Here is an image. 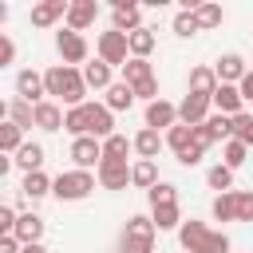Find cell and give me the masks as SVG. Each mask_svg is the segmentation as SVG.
<instances>
[{"mask_svg":"<svg viewBox=\"0 0 253 253\" xmlns=\"http://www.w3.org/2000/svg\"><path fill=\"white\" fill-rule=\"evenodd\" d=\"M43 83H47V95H55L59 103H67V111L87 103V79H83V71H79V67L55 63V67H47V71H43Z\"/></svg>","mask_w":253,"mask_h":253,"instance_id":"obj_1","label":"cell"},{"mask_svg":"<svg viewBox=\"0 0 253 253\" xmlns=\"http://www.w3.org/2000/svg\"><path fill=\"white\" fill-rule=\"evenodd\" d=\"M178 241H182L186 253H229V237L221 229H210L206 221H194V217L182 221Z\"/></svg>","mask_w":253,"mask_h":253,"instance_id":"obj_2","label":"cell"},{"mask_svg":"<svg viewBox=\"0 0 253 253\" xmlns=\"http://www.w3.org/2000/svg\"><path fill=\"white\" fill-rule=\"evenodd\" d=\"M95 174L91 170H63L55 182H51V194L59 198V202H83L91 190H95Z\"/></svg>","mask_w":253,"mask_h":253,"instance_id":"obj_3","label":"cell"},{"mask_svg":"<svg viewBox=\"0 0 253 253\" xmlns=\"http://www.w3.org/2000/svg\"><path fill=\"white\" fill-rule=\"evenodd\" d=\"M154 237H158L154 221L138 213V217H130L126 229H123V253H150V249H154Z\"/></svg>","mask_w":253,"mask_h":253,"instance_id":"obj_4","label":"cell"},{"mask_svg":"<svg viewBox=\"0 0 253 253\" xmlns=\"http://www.w3.org/2000/svg\"><path fill=\"white\" fill-rule=\"evenodd\" d=\"M99 59L103 63H111V67H126V59H130V43H126V36L123 32H103L99 36Z\"/></svg>","mask_w":253,"mask_h":253,"instance_id":"obj_5","label":"cell"},{"mask_svg":"<svg viewBox=\"0 0 253 253\" xmlns=\"http://www.w3.org/2000/svg\"><path fill=\"white\" fill-rule=\"evenodd\" d=\"M55 47H59V55H63V63H67V67H75V63H83V67H87V40H83V32L63 28V32L55 36Z\"/></svg>","mask_w":253,"mask_h":253,"instance_id":"obj_6","label":"cell"},{"mask_svg":"<svg viewBox=\"0 0 253 253\" xmlns=\"http://www.w3.org/2000/svg\"><path fill=\"white\" fill-rule=\"evenodd\" d=\"M87 111V134L91 138H111L115 134V111H107V103H83Z\"/></svg>","mask_w":253,"mask_h":253,"instance_id":"obj_7","label":"cell"},{"mask_svg":"<svg viewBox=\"0 0 253 253\" xmlns=\"http://www.w3.org/2000/svg\"><path fill=\"white\" fill-rule=\"evenodd\" d=\"M95 178H99L103 190H126V182H130V166L119 162V158H103L99 170H95Z\"/></svg>","mask_w":253,"mask_h":253,"instance_id":"obj_8","label":"cell"},{"mask_svg":"<svg viewBox=\"0 0 253 253\" xmlns=\"http://www.w3.org/2000/svg\"><path fill=\"white\" fill-rule=\"evenodd\" d=\"M210 107H213V99H206V95H186V99L178 103V123L202 126V123L210 119Z\"/></svg>","mask_w":253,"mask_h":253,"instance_id":"obj_9","label":"cell"},{"mask_svg":"<svg viewBox=\"0 0 253 253\" xmlns=\"http://www.w3.org/2000/svg\"><path fill=\"white\" fill-rule=\"evenodd\" d=\"M71 162H75V170H99V162H103V142L99 138H75L71 142Z\"/></svg>","mask_w":253,"mask_h":253,"instance_id":"obj_10","label":"cell"},{"mask_svg":"<svg viewBox=\"0 0 253 253\" xmlns=\"http://www.w3.org/2000/svg\"><path fill=\"white\" fill-rule=\"evenodd\" d=\"M16 95H20L24 103L40 107V103H43V95H47L43 75H40V71H20V75H16Z\"/></svg>","mask_w":253,"mask_h":253,"instance_id":"obj_11","label":"cell"},{"mask_svg":"<svg viewBox=\"0 0 253 253\" xmlns=\"http://www.w3.org/2000/svg\"><path fill=\"white\" fill-rule=\"evenodd\" d=\"M146 126H150V130H170V126H178V107L166 103V99L146 103Z\"/></svg>","mask_w":253,"mask_h":253,"instance_id":"obj_12","label":"cell"},{"mask_svg":"<svg viewBox=\"0 0 253 253\" xmlns=\"http://www.w3.org/2000/svg\"><path fill=\"white\" fill-rule=\"evenodd\" d=\"M95 16H99V4H95V0H71V8H67V28H71V32H87V28L95 24Z\"/></svg>","mask_w":253,"mask_h":253,"instance_id":"obj_13","label":"cell"},{"mask_svg":"<svg viewBox=\"0 0 253 253\" xmlns=\"http://www.w3.org/2000/svg\"><path fill=\"white\" fill-rule=\"evenodd\" d=\"M138 28H142V8L130 4V0H115V32L130 36V32H138Z\"/></svg>","mask_w":253,"mask_h":253,"instance_id":"obj_14","label":"cell"},{"mask_svg":"<svg viewBox=\"0 0 253 253\" xmlns=\"http://www.w3.org/2000/svg\"><path fill=\"white\" fill-rule=\"evenodd\" d=\"M213 71H217V83H233V87H237V83L245 79L249 67H245V59H241L237 51H225V55L213 63Z\"/></svg>","mask_w":253,"mask_h":253,"instance_id":"obj_15","label":"cell"},{"mask_svg":"<svg viewBox=\"0 0 253 253\" xmlns=\"http://www.w3.org/2000/svg\"><path fill=\"white\" fill-rule=\"evenodd\" d=\"M67 0H43V4H36L32 8V24L36 28H51L55 20H67Z\"/></svg>","mask_w":253,"mask_h":253,"instance_id":"obj_16","label":"cell"},{"mask_svg":"<svg viewBox=\"0 0 253 253\" xmlns=\"http://www.w3.org/2000/svg\"><path fill=\"white\" fill-rule=\"evenodd\" d=\"M241 87H233V83H221L217 91H213V107H217V115H229V119H237L241 115Z\"/></svg>","mask_w":253,"mask_h":253,"instance_id":"obj_17","label":"cell"},{"mask_svg":"<svg viewBox=\"0 0 253 253\" xmlns=\"http://www.w3.org/2000/svg\"><path fill=\"white\" fill-rule=\"evenodd\" d=\"M162 146H166L162 130H150V126H142V130L134 134V154H138V158H146V162H154Z\"/></svg>","mask_w":253,"mask_h":253,"instance_id":"obj_18","label":"cell"},{"mask_svg":"<svg viewBox=\"0 0 253 253\" xmlns=\"http://www.w3.org/2000/svg\"><path fill=\"white\" fill-rule=\"evenodd\" d=\"M217 87H221V83H217V71H213V67H194V71H190V95L213 99Z\"/></svg>","mask_w":253,"mask_h":253,"instance_id":"obj_19","label":"cell"},{"mask_svg":"<svg viewBox=\"0 0 253 253\" xmlns=\"http://www.w3.org/2000/svg\"><path fill=\"white\" fill-rule=\"evenodd\" d=\"M51 182H55V178H47L43 170H36V174H24V182H20V194H24L28 202H40L43 194H51Z\"/></svg>","mask_w":253,"mask_h":253,"instance_id":"obj_20","label":"cell"},{"mask_svg":"<svg viewBox=\"0 0 253 253\" xmlns=\"http://www.w3.org/2000/svg\"><path fill=\"white\" fill-rule=\"evenodd\" d=\"M103 103H107V111H130L134 107V87L130 83H111Z\"/></svg>","mask_w":253,"mask_h":253,"instance_id":"obj_21","label":"cell"},{"mask_svg":"<svg viewBox=\"0 0 253 253\" xmlns=\"http://www.w3.org/2000/svg\"><path fill=\"white\" fill-rule=\"evenodd\" d=\"M12 162H16L24 174H36V170L43 166V146H40V142H24V146L16 150V158H12Z\"/></svg>","mask_w":253,"mask_h":253,"instance_id":"obj_22","label":"cell"},{"mask_svg":"<svg viewBox=\"0 0 253 253\" xmlns=\"http://www.w3.org/2000/svg\"><path fill=\"white\" fill-rule=\"evenodd\" d=\"M130 186H138V190H154L158 186V166L154 162H146V158H138L134 166H130Z\"/></svg>","mask_w":253,"mask_h":253,"instance_id":"obj_23","label":"cell"},{"mask_svg":"<svg viewBox=\"0 0 253 253\" xmlns=\"http://www.w3.org/2000/svg\"><path fill=\"white\" fill-rule=\"evenodd\" d=\"M16 237H20L24 245H36V241L43 237V217H40V213H20V221H16Z\"/></svg>","mask_w":253,"mask_h":253,"instance_id":"obj_24","label":"cell"},{"mask_svg":"<svg viewBox=\"0 0 253 253\" xmlns=\"http://www.w3.org/2000/svg\"><path fill=\"white\" fill-rule=\"evenodd\" d=\"M150 221H154L158 233H166V229H182V210H178V202H174V206H154Z\"/></svg>","mask_w":253,"mask_h":253,"instance_id":"obj_25","label":"cell"},{"mask_svg":"<svg viewBox=\"0 0 253 253\" xmlns=\"http://www.w3.org/2000/svg\"><path fill=\"white\" fill-rule=\"evenodd\" d=\"M126 43H130V59H146V55L154 51V32L142 24L138 32H130V36H126Z\"/></svg>","mask_w":253,"mask_h":253,"instance_id":"obj_26","label":"cell"},{"mask_svg":"<svg viewBox=\"0 0 253 253\" xmlns=\"http://www.w3.org/2000/svg\"><path fill=\"white\" fill-rule=\"evenodd\" d=\"M83 79H87V87H95V91H107L115 79H111V63H103V59H95V63H87L83 67Z\"/></svg>","mask_w":253,"mask_h":253,"instance_id":"obj_27","label":"cell"},{"mask_svg":"<svg viewBox=\"0 0 253 253\" xmlns=\"http://www.w3.org/2000/svg\"><path fill=\"white\" fill-rule=\"evenodd\" d=\"M36 126H40V130H59V126H63V111H59L51 99H43V103L36 107Z\"/></svg>","mask_w":253,"mask_h":253,"instance_id":"obj_28","label":"cell"},{"mask_svg":"<svg viewBox=\"0 0 253 253\" xmlns=\"http://www.w3.org/2000/svg\"><path fill=\"white\" fill-rule=\"evenodd\" d=\"M146 79H154V67H150L146 59H126V67H123V83L138 87V83H146Z\"/></svg>","mask_w":253,"mask_h":253,"instance_id":"obj_29","label":"cell"},{"mask_svg":"<svg viewBox=\"0 0 253 253\" xmlns=\"http://www.w3.org/2000/svg\"><path fill=\"white\" fill-rule=\"evenodd\" d=\"M4 115H8V123H16V126H36V107H32V103H24V99L8 103V107H4Z\"/></svg>","mask_w":253,"mask_h":253,"instance_id":"obj_30","label":"cell"},{"mask_svg":"<svg viewBox=\"0 0 253 253\" xmlns=\"http://www.w3.org/2000/svg\"><path fill=\"white\" fill-rule=\"evenodd\" d=\"M24 146V126H16V123H4L0 126V150L8 154V158H16V150Z\"/></svg>","mask_w":253,"mask_h":253,"instance_id":"obj_31","label":"cell"},{"mask_svg":"<svg viewBox=\"0 0 253 253\" xmlns=\"http://www.w3.org/2000/svg\"><path fill=\"white\" fill-rule=\"evenodd\" d=\"M130 150H134V138H126V134H111V138H103V158H119V162H126Z\"/></svg>","mask_w":253,"mask_h":253,"instance_id":"obj_32","label":"cell"},{"mask_svg":"<svg viewBox=\"0 0 253 253\" xmlns=\"http://www.w3.org/2000/svg\"><path fill=\"white\" fill-rule=\"evenodd\" d=\"M206 182H210V190L229 194V190H233V170H229L225 162H217V166H210V170H206Z\"/></svg>","mask_w":253,"mask_h":253,"instance_id":"obj_33","label":"cell"},{"mask_svg":"<svg viewBox=\"0 0 253 253\" xmlns=\"http://www.w3.org/2000/svg\"><path fill=\"white\" fill-rule=\"evenodd\" d=\"M63 130L75 134V138H91V134H87V111H83V107L63 111Z\"/></svg>","mask_w":253,"mask_h":253,"instance_id":"obj_34","label":"cell"},{"mask_svg":"<svg viewBox=\"0 0 253 253\" xmlns=\"http://www.w3.org/2000/svg\"><path fill=\"white\" fill-rule=\"evenodd\" d=\"M166 146H170L174 154H182L186 146H194V126H186V123L170 126V130H166Z\"/></svg>","mask_w":253,"mask_h":253,"instance_id":"obj_35","label":"cell"},{"mask_svg":"<svg viewBox=\"0 0 253 253\" xmlns=\"http://www.w3.org/2000/svg\"><path fill=\"white\" fill-rule=\"evenodd\" d=\"M194 16H198V28H202V32H210V28H217V24L225 20L221 4H198V8H194Z\"/></svg>","mask_w":253,"mask_h":253,"instance_id":"obj_36","label":"cell"},{"mask_svg":"<svg viewBox=\"0 0 253 253\" xmlns=\"http://www.w3.org/2000/svg\"><path fill=\"white\" fill-rule=\"evenodd\" d=\"M206 130L213 134V142H229L233 138V119L229 115H210L206 119Z\"/></svg>","mask_w":253,"mask_h":253,"instance_id":"obj_37","label":"cell"},{"mask_svg":"<svg viewBox=\"0 0 253 253\" xmlns=\"http://www.w3.org/2000/svg\"><path fill=\"white\" fill-rule=\"evenodd\" d=\"M245 158H249V146H245V142H237V138H229V142L221 146V162H225L229 170H237V166H245Z\"/></svg>","mask_w":253,"mask_h":253,"instance_id":"obj_38","label":"cell"},{"mask_svg":"<svg viewBox=\"0 0 253 253\" xmlns=\"http://www.w3.org/2000/svg\"><path fill=\"white\" fill-rule=\"evenodd\" d=\"M213 217L217 221H237V198H233V190L213 198Z\"/></svg>","mask_w":253,"mask_h":253,"instance_id":"obj_39","label":"cell"},{"mask_svg":"<svg viewBox=\"0 0 253 253\" xmlns=\"http://www.w3.org/2000/svg\"><path fill=\"white\" fill-rule=\"evenodd\" d=\"M146 198H150V210H154V206H174V202H178V186H170V182H158V186H154Z\"/></svg>","mask_w":253,"mask_h":253,"instance_id":"obj_40","label":"cell"},{"mask_svg":"<svg viewBox=\"0 0 253 253\" xmlns=\"http://www.w3.org/2000/svg\"><path fill=\"white\" fill-rule=\"evenodd\" d=\"M202 28H198V16L194 12H178L174 16V36H182V40H190V36H198Z\"/></svg>","mask_w":253,"mask_h":253,"instance_id":"obj_41","label":"cell"},{"mask_svg":"<svg viewBox=\"0 0 253 253\" xmlns=\"http://www.w3.org/2000/svg\"><path fill=\"white\" fill-rule=\"evenodd\" d=\"M233 138L245 142V146H253V115H249V111H241V115L233 119Z\"/></svg>","mask_w":253,"mask_h":253,"instance_id":"obj_42","label":"cell"},{"mask_svg":"<svg viewBox=\"0 0 253 253\" xmlns=\"http://www.w3.org/2000/svg\"><path fill=\"white\" fill-rule=\"evenodd\" d=\"M237 198V221H253V190H233Z\"/></svg>","mask_w":253,"mask_h":253,"instance_id":"obj_43","label":"cell"},{"mask_svg":"<svg viewBox=\"0 0 253 253\" xmlns=\"http://www.w3.org/2000/svg\"><path fill=\"white\" fill-rule=\"evenodd\" d=\"M202 158H206V146H198V142H194V146H186V150L178 154V162H182V166H198Z\"/></svg>","mask_w":253,"mask_h":253,"instance_id":"obj_44","label":"cell"},{"mask_svg":"<svg viewBox=\"0 0 253 253\" xmlns=\"http://www.w3.org/2000/svg\"><path fill=\"white\" fill-rule=\"evenodd\" d=\"M134 99H146V103H154V99H158V79H146V83H138V87H134Z\"/></svg>","mask_w":253,"mask_h":253,"instance_id":"obj_45","label":"cell"},{"mask_svg":"<svg viewBox=\"0 0 253 253\" xmlns=\"http://www.w3.org/2000/svg\"><path fill=\"white\" fill-rule=\"evenodd\" d=\"M16 221H20V213L12 206H0V229L4 233H16Z\"/></svg>","mask_w":253,"mask_h":253,"instance_id":"obj_46","label":"cell"},{"mask_svg":"<svg viewBox=\"0 0 253 253\" xmlns=\"http://www.w3.org/2000/svg\"><path fill=\"white\" fill-rule=\"evenodd\" d=\"M12 59H16V43H12L8 36H0V67H8Z\"/></svg>","mask_w":253,"mask_h":253,"instance_id":"obj_47","label":"cell"},{"mask_svg":"<svg viewBox=\"0 0 253 253\" xmlns=\"http://www.w3.org/2000/svg\"><path fill=\"white\" fill-rule=\"evenodd\" d=\"M20 249H24V241H20L16 233H4V237H0V253H20Z\"/></svg>","mask_w":253,"mask_h":253,"instance_id":"obj_48","label":"cell"},{"mask_svg":"<svg viewBox=\"0 0 253 253\" xmlns=\"http://www.w3.org/2000/svg\"><path fill=\"white\" fill-rule=\"evenodd\" d=\"M237 87H241V99H249V103H253V67L245 71V79H241Z\"/></svg>","mask_w":253,"mask_h":253,"instance_id":"obj_49","label":"cell"},{"mask_svg":"<svg viewBox=\"0 0 253 253\" xmlns=\"http://www.w3.org/2000/svg\"><path fill=\"white\" fill-rule=\"evenodd\" d=\"M20 253H47V249H43V245H40V241H36V245H24V249H20Z\"/></svg>","mask_w":253,"mask_h":253,"instance_id":"obj_50","label":"cell"}]
</instances>
